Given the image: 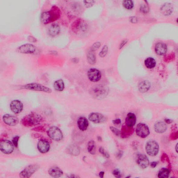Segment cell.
<instances>
[{"instance_id":"cell-1","label":"cell","mask_w":178,"mask_h":178,"mask_svg":"<svg viewBox=\"0 0 178 178\" xmlns=\"http://www.w3.org/2000/svg\"><path fill=\"white\" fill-rule=\"evenodd\" d=\"M61 11L56 6H53L50 10L43 12L41 15L42 22L46 25L53 22L59 19L61 15Z\"/></svg>"},{"instance_id":"cell-2","label":"cell","mask_w":178,"mask_h":178,"mask_svg":"<svg viewBox=\"0 0 178 178\" xmlns=\"http://www.w3.org/2000/svg\"><path fill=\"white\" fill-rule=\"evenodd\" d=\"M42 117L35 112H32L22 119L21 124L26 127H33L40 124L43 122Z\"/></svg>"},{"instance_id":"cell-3","label":"cell","mask_w":178,"mask_h":178,"mask_svg":"<svg viewBox=\"0 0 178 178\" xmlns=\"http://www.w3.org/2000/svg\"><path fill=\"white\" fill-rule=\"evenodd\" d=\"M23 89L33 91H38L47 93L52 92L51 89L47 87L37 83H31L26 84L22 87Z\"/></svg>"},{"instance_id":"cell-4","label":"cell","mask_w":178,"mask_h":178,"mask_svg":"<svg viewBox=\"0 0 178 178\" xmlns=\"http://www.w3.org/2000/svg\"><path fill=\"white\" fill-rule=\"evenodd\" d=\"M147 153L151 157L157 156L159 152V146L157 142L150 140L147 142L145 146Z\"/></svg>"},{"instance_id":"cell-5","label":"cell","mask_w":178,"mask_h":178,"mask_svg":"<svg viewBox=\"0 0 178 178\" xmlns=\"http://www.w3.org/2000/svg\"><path fill=\"white\" fill-rule=\"evenodd\" d=\"M47 133L50 138L55 141H59L63 138V133L61 130L56 126L50 127Z\"/></svg>"},{"instance_id":"cell-6","label":"cell","mask_w":178,"mask_h":178,"mask_svg":"<svg viewBox=\"0 0 178 178\" xmlns=\"http://www.w3.org/2000/svg\"><path fill=\"white\" fill-rule=\"evenodd\" d=\"M136 133L137 135L142 138H145L148 137L150 133L149 128L144 123H139L137 125Z\"/></svg>"},{"instance_id":"cell-7","label":"cell","mask_w":178,"mask_h":178,"mask_svg":"<svg viewBox=\"0 0 178 178\" xmlns=\"http://www.w3.org/2000/svg\"><path fill=\"white\" fill-rule=\"evenodd\" d=\"M39 168L38 165H31L26 167L21 172L19 176L21 178H29Z\"/></svg>"},{"instance_id":"cell-8","label":"cell","mask_w":178,"mask_h":178,"mask_svg":"<svg viewBox=\"0 0 178 178\" xmlns=\"http://www.w3.org/2000/svg\"><path fill=\"white\" fill-rule=\"evenodd\" d=\"M89 121L96 124L102 123L106 121L107 118L104 115L98 112H92L88 115Z\"/></svg>"},{"instance_id":"cell-9","label":"cell","mask_w":178,"mask_h":178,"mask_svg":"<svg viewBox=\"0 0 178 178\" xmlns=\"http://www.w3.org/2000/svg\"><path fill=\"white\" fill-rule=\"evenodd\" d=\"M0 148L2 152L6 155H9L13 152L14 145L10 141L5 140L1 142Z\"/></svg>"},{"instance_id":"cell-10","label":"cell","mask_w":178,"mask_h":178,"mask_svg":"<svg viewBox=\"0 0 178 178\" xmlns=\"http://www.w3.org/2000/svg\"><path fill=\"white\" fill-rule=\"evenodd\" d=\"M87 75L89 80L92 82H97L101 77V74L98 69L91 68L87 72Z\"/></svg>"},{"instance_id":"cell-11","label":"cell","mask_w":178,"mask_h":178,"mask_svg":"<svg viewBox=\"0 0 178 178\" xmlns=\"http://www.w3.org/2000/svg\"><path fill=\"white\" fill-rule=\"evenodd\" d=\"M36 48L34 45L31 44H26L20 46L17 50L21 54H32L36 52Z\"/></svg>"},{"instance_id":"cell-12","label":"cell","mask_w":178,"mask_h":178,"mask_svg":"<svg viewBox=\"0 0 178 178\" xmlns=\"http://www.w3.org/2000/svg\"><path fill=\"white\" fill-rule=\"evenodd\" d=\"M10 109L15 114H20L22 111L23 108V103L19 100H14L11 102Z\"/></svg>"},{"instance_id":"cell-13","label":"cell","mask_w":178,"mask_h":178,"mask_svg":"<svg viewBox=\"0 0 178 178\" xmlns=\"http://www.w3.org/2000/svg\"><path fill=\"white\" fill-rule=\"evenodd\" d=\"M89 93L92 97L97 98H102L106 94L104 89L99 87H95L91 88L89 91Z\"/></svg>"},{"instance_id":"cell-14","label":"cell","mask_w":178,"mask_h":178,"mask_svg":"<svg viewBox=\"0 0 178 178\" xmlns=\"http://www.w3.org/2000/svg\"><path fill=\"white\" fill-rule=\"evenodd\" d=\"M37 148L41 153H46L49 152L50 149V144L46 139H40L38 143Z\"/></svg>"},{"instance_id":"cell-15","label":"cell","mask_w":178,"mask_h":178,"mask_svg":"<svg viewBox=\"0 0 178 178\" xmlns=\"http://www.w3.org/2000/svg\"><path fill=\"white\" fill-rule=\"evenodd\" d=\"M3 119L5 123L11 126H15L19 122V119L17 118L10 114L5 115L3 116Z\"/></svg>"},{"instance_id":"cell-16","label":"cell","mask_w":178,"mask_h":178,"mask_svg":"<svg viewBox=\"0 0 178 178\" xmlns=\"http://www.w3.org/2000/svg\"><path fill=\"white\" fill-rule=\"evenodd\" d=\"M137 164L142 169H145L149 165V161L147 156L144 154H139L137 159Z\"/></svg>"},{"instance_id":"cell-17","label":"cell","mask_w":178,"mask_h":178,"mask_svg":"<svg viewBox=\"0 0 178 178\" xmlns=\"http://www.w3.org/2000/svg\"><path fill=\"white\" fill-rule=\"evenodd\" d=\"M79 129L82 131H85L87 129L89 126V122L86 118L84 117H80L77 122Z\"/></svg>"},{"instance_id":"cell-18","label":"cell","mask_w":178,"mask_h":178,"mask_svg":"<svg viewBox=\"0 0 178 178\" xmlns=\"http://www.w3.org/2000/svg\"><path fill=\"white\" fill-rule=\"evenodd\" d=\"M60 27L58 24H52L50 26L48 31V34L50 36L55 37L58 35L60 32Z\"/></svg>"},{"instance_id":"cell-19","label":"cell","mask_w":178,"mask_h":178,"mask_svg":"<svg viewBox=\"0 0 178 178\" xmlns=\"http://www.w3.org/2000/svg\"><path fill=\"white\" fill-rule=\"evenodd\" d=\"M136 121V115L134 113L130 112L127 114L125 119L126 126L132 127L135 125Z\"/></svg>"},{"instance_id":"cell-20","label":"cell","mask_w":178,"mask_h":178,"mask_svg":"<svg viewBox=\"0 0 178 178\" xmlns=\"http://www.w3.org/2000/svg\"><path fill=\"white\" fill-rule=\"evenodd\" d=\"M167 46L164 43H159L155 46V52L158 55H164L167 53Z\"/></svg>"},{"instance_id":"cell-21","label":"cell","mask_w":178,"mask_h":178,"mask_svg":"<svg viewBox=\"0 0 178 178\" xmlns=\"http://www.w3.org/2000/svg\"><path fill=\"white\" fill-rule=\"evenodd\" d=\"M166 124L162 121H158L156 122L154 125V129L156 132L158 133H164L167 129Z\"/></svg>"},{"instance_id":"cell-22","label":"cell","mask_w":178,"mask_h":178,"mask_svg":"<svg viewBox=\"0 0 178 178\" xmlns=\"http://www.w3.org/2000/svg\"><path fill=\"white\" fill-rule=\"evenodd\" d=\"M84 25L83 21L81 19H78L74 21L72 25V30L74 33H78L83 29Z\"/></svg>"},{"instance_id":"cell-23","label":"cell","mask_w":178,"mask_h":178,"mask_svg":"<svg viewBox=\"0 0 178 178\" xmlns=\"http://www.w3.org/2000/svg\"><path fill=\"white\" fill-rule=\"evenodd\" d=\"M49 174L53 177L58 178L63 175V172L60 168L57 167L50 168L49 170Z\"/></svg>"},{"instance_id":"cell-24","label":"cell","mask_w":178,"mask_h":178,"mask_svg":"<svg viewBox=\"0 0 178 178\" xmlns=\"http://www.w3.org/2000/svg\"><path fill=\"white\" fill-rule=\"evenodd\" d=\"M67 152L72 156H78L80 154V150L78 146L74 144L69 145L67 148Z\"/></svg>"},{"instance_id":"cell-25","label":"cell","mask_w":178,"mask_h":178,"mask_svg":"<svg viewBox=\"0 0 178 178\" xmlns=\"http://www.w3.org/2000/svg\"><path fill=\"white\" fill-rule=\"evenodd\" d=\"M151 87L150 84L147 81H141L139 84V90L141 92L145 93L149 90Z\"/></svg>"},{"instance_id":"cell-26","label":"cell","mask_w":178,"mask_h":178,"mask_svg":"<svg viewBox=\"0 0 178 178\" xmlns=\"http://www.w3.org/2000/svg\"><path fill=\"white\" fill-rule=\"evenodd\" d=\"M54 87L55 90L58 92H62L65 88L64 83L62 79H59L54 82Z\"/></svg>"},{"instance_id":"cell-27","label":"cell","mask_w":178,"mask_h":178,"mask_svg":"<svg viewBox=\"0 0 178 178\" xmlns=\"http://www.w3.org/2000/svg\"><path fill=\"white\" fill-rule=\"evenodd\" d=\"M173 9V6L171 5L169 3H166L162 6L161 11L163 15H168L172 13Z\"/></svg>"},{"instance_id":"cell-28","label":"cell","mask_w":178,"mask_h":178,"mask_svg":"<svg viewBox=\"0 0 178 178\" xmlns=\"http://www.w3.org/2000/svg\"><path fill=\"white\" fill-rule=\"evenodd\" d=\"M87 58L89 64L91 65H94L95 64L96 57L94 51L91 50H89L87 55Z\"/></svg>"},{"instance_id":"cell-29","label":"cell","mask_w":178,"mask_h":178,"mask_svg":"<svg viewBox=\"0 0 178 178\" xmlns=\"http://www.w3.org/2000/svg\"><path fill=\"white\" fill-rule=\"evenodd\" d=\"M134 132V129L132 127H124L122 130L121 134L122 138H127L131 135Z\"/></svg>"},{"instance_id":"cell-30","label":"cell","mask_w":178,"mask_h":178,"mask_svg":"<svg viewBox=\"0 0 178 178\" xmlns=\"http://www.w3.org/2000/svg\"><path fill=\"white\" fill-rule=\"evenodd\" d=\"M144 64L147 68L149 69H152L156 65V61L154 59L151 57H149L146 59L144 61Z\"/></svg>"},{"instance_id":"cell-31","label":"cell","mask_w":178,"mask_h":178,"mask_svg":"<svg viewBox=\"0 0 178 178\" xmlns=\"http://www.w3.org/2000/svg\"><path fill=\"white\" fill-rule=\"evenodd\" d=\"M87 150L88 152L91 154L92 155L95 154L96 151V145L94 141L91 140L88 142Z\"/></svg>"},{"instance_id":"cell-32","label":"cell","mask_w":178,"mask_h":178,"mask_svg":"<svg viewBox=\"0 0 178 178\" xmlns=\"http://www.w3.org/2000/svg\"><path fill=\"white\" fill-rule=\"evenodd\" d=\"M170 174V170L166 168H162L159 172L158 177L160 178H168Z\"/></svg>"},{"instance_id":"cell-33","label":"cell","mask_w":178,"mask_h":178,"mask_svg":"<svg viewBox=\"0 0 178 178\" xmlns=\"http://www.w3.org/2000/svg\"><path fill=\"white\" fill-rule=\"evenodd\" d=\"M122 5L124 8L128 10H131L134 7L133 2L132 1H124L122 2Z\"/></svg>"},{"instance_id":"cell-34","label":"cell","mask_w":178,"mask_h":178,"mask_svg":"<svg viewBox=\"0 0 178 178\" xmlns=\"http://www.w3.org/2000/svg\"><path fill=\"white\" fill-rule=\"evenodd\" d=\"M161 160L163 163H168L169 166L171 167L170 163L169 157L165 153H163L161 157Z\"/></svg>"},{"instance_id":"cell-35","label":"cell","mask_w":178,"mask_h":178,"mask_svg":"<svg viewBox=\"0 0 178 178\" xmlns=\"http://www.w3.org/2000/svg\"><path fill=\"white\" fill-rule=\"evenodd\" d=\"M99 150L100 153L103 156H104L106 158H109L110 157V155L107 152V151L105 150V149L101 147L99 149Z\"/></svg>"},{"instance_id":"cell-36","label":"cell","mask_w":178,"mask_h":178,"mask_svg":"<svg viewBox=\"0 0 178 178\" xmlns=\"http://www.w3.org/2000/svg\"><path fill=\"white\" fill-rule=\"evenodd\" d=\"M108 51V48L106 46H105L102 48V50H101L99 53V56L101 57H105L107 54Z\"/></svg>"},{"instance_id":"cell-37","label":"cell","mask_w":178,"mask_h":178,"mask_svg":"<svg viewBox=\"0 0 178 178\" xmlns=\"http://www.w3.org/2000/svg\"><path fill=\"white\" fill-rule=\"evenodd\" d=\"M110 130L114 133L115 135L117 136H119L121 134V132L119 130L113 126L110 127Z\"/></svg>"},{"instance_id":"cell-38","label":"cell","mask_w":178,"mask_h":178,"mask_svg":"<svg viewBox=\"0 0 178 178\" xmlns=\"http://www.w3.org/2000/svg\"><path fill=\"white\" fill-rule=\"evenodd\" d=\"M112 174L116 178H121L122 177L121 172L118 169H115L113 170Z\"/></svg>"},{"instance_id":"cell-39","label":"cell","mask_w":178,"mask_h":178,"mask_svg":"<svg viewBox=\"0 0 178 178\" xmlns=\"http://www.w3.org/2000/svg\"><path fill=\"white\" fill-rule=\"evenodd\" d=\"M19 138H20V136H16L14 137L12 139V142L14 147L16 148L18 147Z\"/></svg>"},{"instance_id":"cell-40","label":"cell","mask_w":178,"mask_h":178,"mask_svg":"<svg viewBox=\"0 0 178 178\" xmlns=\"http://www.w3.org/2000/svg\"><path fill=\"white\" fill-rule=\"evenodd\" d=\"M169 138L170 140H175L177 139L178 138V132H173L170 135Z\"/></svg>"},{"instance_id":"cell-41","label":"cell","mask_w":178,"mask_h":178,"mask_svg":"<svg viewBox=\"0 0 178 178\" xmlns=\"http://www.w3.org/2000/svg\"><path fill=\"white\" fill-rule=\"evenodd\" d=\"M101 46V44L99 43H96L93 44L91 47V50L94 51L98 49Z\"/></svg>"},{"instance_id":"cell-42","label":"cell","mask_w":178,"mask_h":178,"mask_svg":"<svg viewBox=\"0 0 178 178\" xmlns=\"http://www.w3.org/2000/svg\"><path fill=\"white\" fill-rule=\"evenodd\" d=\"M113 124L115 125H118L121 124V119L118 118L113 120L112 121Z\"/></svg>"},{"instance_id":"cell-43","label":"cell","mask_w":178,"mask_h":178,"mask_svg":"<svg viewBox=\"0 0 178 178\" xmlns=\"http://www.w3.org/2000/svg\"><path fill=\"white\" fill-rule=\"evenodd\" d=\"M84 3H85L86 6L90 7L92 6L93 3H94V1H84Z\"/></svg>"},{"instance_id":"cell-44","label":"cell","mask_w":178,"mask_h":178,"mask_svg":"<svg viewBox=\"0 0 178 178\" xmlns=\"http://www.w3.org/2000/svg\"><path fill=\"white\" fill-rule=\"evenodd\" d=\"M158 164V162H151L150 163V166L151 168H154L157 167Z\"/></svg>"},{"instance_id":"cell-45","label":"cell","mask_w":178,"mask_h":178,"mask_svg":"<svg viewBox=\"0 0 178 178\" xmlns=\"http://www.w3.org/2000/svg\"><path fill=\"white\" fill-rule=\"evenodd\" d=\"M104 172L102 171L100 172L99 174V176L100 177L103 178L104 177Z\"/></svg>"},{"instance_id":"cell-46","label":"cell","mask_w":178,"mask_h":178,"mask_svg":"<svg viewBox=\"0 0 178 178\" xmlns=\"http://www.w3.org/2000/svg\"><path fill=\"white\" fill-rule=\"evenodd\" d=\"M165 122L166 123L168 124H169L172 123V121L171 119H165Z\"/></svg>"},{"instance_id":"cell-47","label":"cell","mask_w":178,"mask_h":178,"mask_svg":"<svg viewBox=\"0 0 178 178\" xmlns=\"http://www.w3.org/2000/svg\"><path fill=\"white\" fill-rule=\"evenodd\" d=\"M122 152H119L118 153L117 156L118 157L120 158L122 157Z\"/></svg>"},{"instance_id":"cell-48","label":"cell","mask_w":178,"mask_h":178,"mask_svg":"<svg viewBox=\"0 0 178 178\" xmlns=\"http://www.w3.org/2000/svg\"><path fill=\"white\" fill-rule=\"evenodd\" d=\"M126 41H124L122 42V44L121 45V46H120V48H122L124 46V44H125Z\"/></svg>"},{"instance_id":"cell-49","label":"cell","mask_w":178,"mask_h":178,"mask_svg":"<svg viewBox=\"0 0 178 178\" xmlns=\"http://www.w3.org/2000/svg\"><path fill=\"white\" fill-rule=\"evenodd\" d=\"M177 144H177L176 146H175V150L177 153Z\"/></svg>"}]
</instances>
